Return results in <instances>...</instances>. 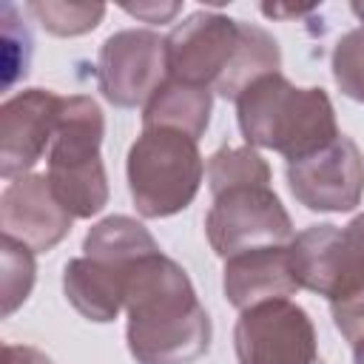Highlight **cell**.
<instances>
[{
    "label": "cell",
    "instance_id": "52a82bcc",
    "mask_svg": "<svg viewBox=\"0 0 364 364\" xmlns=\"http://www.w3.org/2000/svg\"><path fill=\"white\" fill-rule=\"evenodd\" d=\"M239 364H324L304 307L273 299L242 310L233 327Z\"/></svg>",
    "mask_w": 364,
    "mask_h": 364
},
{
    "label": "cell",
    "instance_id": "cb8c5ba5",
    "mask_svg": "<svg viewBox=\"0 0 364 364\" xmlns=\"http://www.w3.org/2000/svg\"><path fill=\"white\" fill-rule=\"evenodd\" d=\"M353 364H364V338L353 344Z\"/></svg>",
    "mask_w": 364,
    "mask_h": 364
},
{
    "label": "cell",
    "instance_id": "5b68a950",
    "mask_svg": "<svg viewBox=\"0 0 364 364\" xmlns=\"http://www.w3.org/2000/svg\"><path fill=\"white\" fill-rule=\"evenodd\" d=\"M202 173L196 139L171 128H142L128 151V191L145 219L185 210L202 185Z\"/></svg>",
    "mask_w": 364,
    "mask_h": 364
},
{
    "label": "cell",
    "instance_id": "7a4b0ae2",
    "mask_svg": "<svg viewBox=\"0 0 364 364\" xmlns=\"http://www.w3.org/2000/svg\"><path fill=\"white\" fill-rule=\"evenodd\" d=\"M168 80L216 91L236 100L253 80L276 74L282 65L279 43L259 26L216 14L193 11L168 40Z\"/></svg>",
    "mask_w": 364,
    "mask_h": 364
},
{
    "label": "cell",
    "instance_id": "603a6c76",
    "mask_svg": "<svg viewBox=\"0 0 364 364\" xmlns=\"http://www.w3.org/2000/svg\"><path fill=\"white\" fill-rule=\"evenodd\" d=\"M3 364H51V358L34 347H26V344H6L3 347Z\"/></svg>",
    "mask_w": 364,
    "mask_h": 364
},
{
    "label": "cell",
    "instance_id": "9a60e30c",
    "mask_svg": "<svg viewBox=\"0 0 364 364\" xmlns=\"http://www.w3.org/2000/svg\"><path fill=\"white\" fill-rule=\"evenodd\" d=\"M85 256L102 259V262H117V264H134L142 256H151L159 250L154 236L131 216H108L97 222L85 242H82Z\"/></svg>",
    "mask_w": 364,
    "mask_h": 364
},
{
    "label": "cell",
    "instance_id": "8fae6325",
    "mask_svg": "<svg viewBox=\"0 0 364 364\" xmlns=\"http://www.w3.org/2000/svg\"><path fill=\"white\" fill-rule=\"evenodd\" d=\"M71 213L60 205L51 191L48 176L26 173L11 179L0 196V228L3 236H11L31 247L34 253L51 250L71 230Z\"/></svg>",
    "mask_w": 364,
    "mask_h": 364
},
{
    "label": "cell",
    "instance_id": "277c9868",
    "mask_svg": "<svg viewBox=\"0 0 364 364\" xmlns=\"http://www.w3.org/2000/svg\"><path fill=\"white\" fill-rule=\"evenodd\" d=\"M105 119L91 97H63L48 159V182L74 219H91L108 202V176L100 156Z\"/></svg>",
    "mask_w": 364,
    "mask_h": 364
},
{
    "label": "cell",
    "instance_id": "5bb4252c",
    "mask_svg": "<svg viewBox=\"0 0 364 364\" xmlns=\"http://www.w3.org/2000/svg\"><path fill=\"white\" fill-rule=\"evenodd\" d=\"M210 91L179 80H165L142 108L145 128H171L199 139L210 122Z\"/></svg>",
    "mask_w": 364,
    "mask_h": 364
},
{
    "label": "cell",
    "instance_id": "ac0fdd59",
    "mask_svg": "<svg viewBox=\"0 0 364 364\" xmlns=\"http://www.w3.org/2000/svg\"><path fill=\"white\" fill-rule=\"evenodd\" d=\"M28 11L57 37H77L94 31L105 14L102 3H28Z\"/></svg>",
    "mask_w": 364,
    "mask_h": 364
},
{
    "label": "cell",
    "instance_id": "3957f363",
    "mask_svg": "<svg viewBox=\"0 0 364 364\" xmlns=\"http://www.w3.org/2000/svg\"><path fill=\"white\" fill-rule=\"evenodd\" d=\"M236 119L247 145L270 148L287 162L327 148L341 131L324 88H296L287 77L264 74L236 97Z\"/></svg>",
    "mask_w": 364,
    "mask_h": 364
},
{
    "label": "cell",
    "instance_id": "e0dca14e",
    "mask_svg": "<svg viewBox=\"0 0 364 364\" xmlns=\"http://www.w3.org/2000/svg\"><path fill=\"white\" fill-rule=\"evenodd\" d=\"M0 256H3V316H11L31 293L34 287V250L26 247L23 242L3 236L0 242Z\"/></svg>",
    "mask_w": 364,
    "mask_h": 364
},
{
    "label": "cell",
    "instance_id": "6da1fadb",
    "mask_svg": "<svg viewBox=\"0 0 364 364\" xmlns=\"http://www.w3.org/2000/svg\"><path fill=\"white\" fill-rule=\"evenodd\" d=\"M125 313L128 350L136 364H191L210 347V316L182 264L162 250L128 270Z\"/></svg>",
    "mask_w": 364,
    "mask_h": 364
},
{
    "label": "cell",
    "instance_id": "2e32d148",
    "mask_svg": "<svg viewBox=\"0 0 364 364\" xmlns=\"http://www.w3.org/2000/svg\"><path fill=\"white\" fill-rule=\"evenodd\" d=\"M208 185L213 196L236 185H270V168L250 145L219 148L208 159Z\"/></svg>",
    "mask_w": 364,
    "mask_h": 364
},
{
    "label": "cell",
    "instance_id": "8992f818",
    "mask_svg": "<svg viewBox=\"0 0 364 364\" xmlns=\"http://www.w3.org/2000/svg\"><path fill=\"white\" fill-rule=\"evenodd\" d=\"M205 233L222 259L296 239L293 222L270 185H236L216 193L205 216Z\"/></svg>",
    "mask_w": 364,
    "mask_h": 364
},
{
    "label": "cell",
    "instance_id": "ba28073f",
    "mask_svg": "<svg viewBox=\"0 0 364 364\" xmlns=\"http://www.w3.org/2000/svg\"><path fill=\"white\" fill-rule=\"evenodd\" d=\"M97 80L102 97L111 105H145L154 91L168 80L165 40L142 28H125L111 34L100 48Z\"/></svg>",
    "mask_w": 364,
    "mask_h": 364
},
{
    "label": "cell",
    "instance_id": "d6986e66",
    "mask_svg": "<svg viewBox=\"0 0 364 364\" xmlns=\"http://www.w3.org/2000/svg\"><path fill=\"white\" fill-rule=\"evenodd\" d=\"M333 80L338 91L364 102V26L347 31L333 48Z\"/></svg>",
    "mask_w": 364,
    "mask_h": 364
},
{
    "label": "cell",
    "instance_id": "9c48e42d",
    "mask_svg": "<svg viewBox=\"0 0 364 364\" xmlns=\"http://www.w3.org/2000/svg\"><path fill=\"white\" fill-rule=\"evenodd\" d=\"M287 185L296 202L307 210H353L364 196V156L350 136L338 134L327 148L301 159H290Z\"/></svg>",
    "mask_w": 364,
    "mask_h": 364
},
{
    "label": "cell",
    "instance_id": "44dd1931",
    "mask_svg": "<svg viewBox=\"0 0 364 364\" xmlns=\"http://www.w3.org/2000/svg\"><path fill=\"white\" fill-rule=\"evenodd\" d=\"M330 313H333L336 330L350 344L364 338V287L350 293V296H344V299H338V301H330Z\"/></svg>",
    "mask_w": 364,
    "mask_h": 364
},
{
    "label": "cell",
    "instance_id": "30bf717a",
    "mask_svg": "<svg viewBox=\"0 0 364 364\" xmlns=\"http://www.w3.org/2000/svg\"><path fill=\"white\" fill-rule=\"evenodd\" d=\"M63 97L46 88L14 94L0 108V176L20 179L48 154Z\"/></svg>",
    "mask_w": 364,
    "mask_h": 364
},
{
    "label": "cell",
    "instance_id": "4fadbf2b",
    "mask_svg": "<svg viewBox=\"0 0 364 364\" xmlns=\"http://www.w3.org/2000/svg\"><path fill=\"white\" fill-rule=\"evenodd\" d=\"M134 264H117V262H102L91 256L71 259L63 270L65 299L88 321H97V324L114 321L125 307V282Z\"/></svg>",
    "mask_w": 364,
    "mask_h": 364
},
{
    "label": "cell",
    "instance_id": "7c38bea8",
    "mask_svg": "<svg viewBox=\"0 0 364 364\" xmlns=\"http://www.w3.org/2000/svg\"><path fill=\"white\" fill-rule=\"evenodd\" d=\"M222 290L236 310H247L262 301L287 299L301 287L296 282L287 245H279V247L245 250L225 259Z\"/></svg>",
    "mask_w": 364,
    "mask_h": 364
},
{
    "label": "cell",
    "instance_id": "ffe728a7",
    "mask_svg": "<svg viewBox=\"0 0 364 364\" xmlns=\"http://www.w3.org/2000/svg\"><path fill=\"white\" fill-rule=\"evenodd\" d=\"M0 23H3V88L9 91L28 71L31 37H28L26 26L17 23V11L9 3L0 11Z\"/></svg>",
    "mask_w": 364,
    "mask_h": 364
},
{
    "label": "cell",
    "instance_id": "7402d4cb",
    "mask_svg": "<svg viewBox=\"0 0 364 364\" xmlns=\"http://www.w3.org/2000/svg\"><path fill=\"white\" fill-rule=\"evenodd\" d=\"M182 6L179 3H165V6H156V3H139V6H125L128 14L145 20V23H168Z\"/></svg>",
    "mask_w": 364,
    "mask_h": 364
}]
</instances>
